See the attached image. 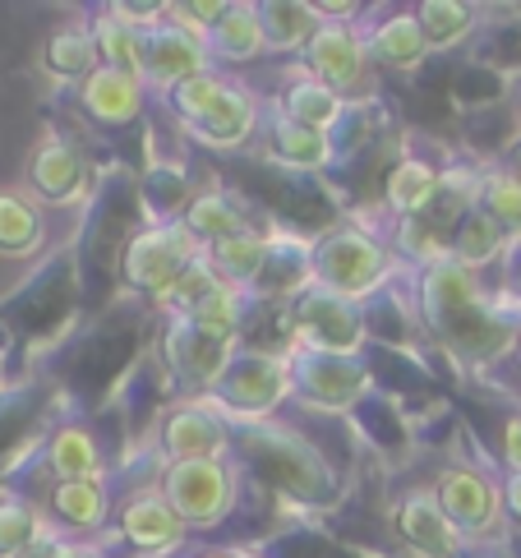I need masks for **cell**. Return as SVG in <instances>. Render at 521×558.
Segmentation results:
<instances>
[{"label": "cell", "mask_w": 521, "mask_h": 558, "mask_svg": "<svg viewBox=\"0 0 521 558\" xmlns=\"http://www.w3.org/2000/svg\"><path fill=\"white\" fill-rule=\"evenodd\" d=\"M310 282L355 305L388 282V250L369 231L337 227L310 245Z\"/></svg>", "instance_id": "1"}, {"label": "cell", "mask_w": 521, "mask_h": 558, "mask_svg": "<svg viewBox=\"0 0 521 558\" xmlns=\"http://www.w3.org/2000/svg\"><path fill=\"white\" fill-rule=\"evenodd\" d=\"M204 254V245L194 241V235L185 231V222H157L148 231H138L130 250H125V282L134 291H144L148 301L162 305L171 287L180 282V272H185L194 258Z\"/></svg>", "instance_id": "2"}, {"label": "cell", "mask_w": 521, "mask_h": 558, "mask_svg": "<svg viewBox=\"0 0 521 558\" xmlns=\"http://www.w3.org/2000/svg\"><path fill=\"white\" fill-rule=\"evenodd\" d=\"M162 498L175 508L185 526H213L235 498V471L227 457H204V462H171L162 471Z\"/></svg>", "instance_id": "3"}, {"label": "cell", "mask_w": 521, "mask_h": 558, "mask_svg": "<svg viewBox=\"0 0 521 558\" xmlns=\"http://www.w3.org/2000/svg\"><path fill=\"white\" fill-rule=\"evenodd\" d=\"M305 70L318 84H328L337 97H360L374 74L369 47H365V24H355V19H347V24L324 19L305 47Z\"/></svg>", "instance_id": "4"}, {"label": "cell", "mask_w": 521, "mask_h": 558, "mask_svg": "<svg viewBox=\"0 0 521 558\" xmlns=\"http://www.w3.org/2000/svg\"><path fill=\"white\" fill-rule=\"evenodd\" d=\"M287 392H291V361H277V355H264V351H235L213 402L227 415H258V411H272Z\"/></svg>", "instance_id": "5"}, {"label": "cell", "mask_w": 521, "mask_h": 558, "mask_svg": "<svg viewBox=\"0 0 521 558\" xmlns=\"http://www.w3.org/2000/svg\"><path fill=\"white\" fill-rule=\"evenodd\" d=\"M434 498L444 504V512L452 517L467 541H480V535H494L504 526V504H508L504 485L489 481L475 466H448L434 481Z\"/></svg>", "instance_id": "6"}, {"label": "cell", "mask_w": 521, "mask_h": 558, "mask_svg": "<svg viewBox=\"0 0 521 558\" xmlns=\"http://www.w3.org/2000/svg\"><path fill=\"white\" fill-rule=\"evenodd\" d=\"M162 457L171 462H204V457H222L231 444V425L227 411L217 402H204V397H190L162 415Z\"/></svg>", "instance_id": "7"}, {"label": "cell", "mask_w": 521, "mask_h": 558, "mask_svg": "<svg viewBox=\"0 0 521 558\" xmlns=\"http://www.w3.org/2000/svg\"><path fill=\"white\" fill-rule=\"evenodd\" d=\"M295 324H300V347L305 351L355 355L360 342H365V318H360V310L324 287H314L295 301Z\"/></svg>", "instance_id": "8"}, {"label": "cell", "mask_w": 521, "mask_h": 558, "mask_svg": "<svg viewBox=\"0 0 521 558\" xmlns=\"http://www.w3.org/2000/svg\"><path fill=\"white\" fill-rule=\"evenodd\" d=\"M204 70H217L204 37L185 33L180 24H171V19L162 28L144 33V88L167 97L171 88H180L185 78L204 74Z\"/></svg>", "instance_id": "9"}, {"label": "cell", "mask_w": 521, "mask_h": 558, "mask_svg": "<svg viewBox=\"0 0 521 558\" xmlns=\"http://www.w3.org/2000/svg\"><path fill=\"white\" fill-rule=\"evenodd\" d=\"M43 208H70L74 198H84L88 185V162L78 157V148L70 144L65 134H43L37 148L28 153V181H24Z\"/></svg>", "instance_id": "10"}, {"label": "cell", "mask_w": 521, "mask_h": 558, "mask_svg": "<svg viewBox=\"0 0 521 558\" xmlns=\"http://www.w3.org/2000/svg\"><path fill=\"white\" fill-rule=\"evenodd\" d=\"M397 535L402 545H411L420 558H462L467 554V535L457 531V522L444 512V504L434 498V489H411L397 498Z\"/></svg>", "instance_id": "11"}, {"label": "cell", "mask_w": 521, "mask_h": 558, "mask_svg": "<svg viewBox=\"0 0 521 558\" xmlns=\"http://www.w3.org/2000/svg\"><path fill=\"white\" fill-rule=\"evenodd\" d=\"M167 355H171V369H175V378L185 388L217 392L222 374L235 361V342H227V337H213L204 328H194L190 318H175L171 337H167Z\"/></svg>", "instance_id": "12"}, {"label": "cell", "mask_w": 521, "mask_h": 558, "mask_svg": "<svg viewBox=\"0 0 521 558\" xmlns=\"http://www.w3.org/2000/svg\"><path fill=\"white\" fill-rule=\"evenodd\" d=\"M291 388L318 407H347L365 392V365L355 355H328V351H300L291 355Z\"/></svg>", "instance_id": "13"}, {"label": "cell", "mask_w": 521, "mask_h": 558, "mask_svg": "<svg viewBox=\"0 0 521 558\" xmlns=\"http://www.w3.org/2000/svg\"><path fill=\"white\" fill-rule=\"evenodd\" d=\"M78 107H84L88 121L107 125V130L134 125L138 116H144V107H148V88H144V78L97 65L84 84H78Z\"/></svg>", "instance_id": "14"}, {"label": "cell", "mask_w": 521, "mask_h": 558, "mask_svg": "<svg viewBox=\"0 0 521 558\" xmlns=\"http://www.w3.org/2000/svg\"><path fill=\"white\" fill-rule=\"evenodd\" d=\"M116 522H120V535L144 549V554H167L185 541V522L175 517V508L162 498V489H138L130 494L125 504L116 508Z\"/></svg>", "instance_id": "15"}, {"label": "cell", "mask_w": 521, "mask_h": 558, "mask_svg": "<svg viewBox=\"0 0 521 558\" xmlns=\"http://www.w3.org/2000/svg\"><path fill=\"white\" fill-rule=\"evenodd\" d=\"M258 111H264V97L254 93V84L250 78H240L235 74V84H231V93L217 102L204 121H198L190 134L198 138V144H208V148H222V153H231V148H245L250 138L258 134Z\"/></svg>", "instance_id": "16"}, {"label": "cell", "mask_w": 521, "mask_h": 558, "mask_svg": "<svg viewBox=\"0 0 521 558\" xmlns=\"http://www.w3.org/2000/svg\"><path fill=\"white\" fill-rule=\"evenodd\" d=\"M365 47H369V61L397 70V74H411L425 65L429 43L420 33V19L415 10H388L384 19H365Z\"/></svg>", "instance_id": "17"}, {"label": "cell", "mask_w": 521, "mask_h": 558, "mask_svg": "<svg viewBox=\"0 0 521 558\" xmlns=\"http://www.w3.org/2000/svg\"><path fill=\"white\" fill-rule=\"evenodd\" d=\"M180 222H185V231L194 235L198 245L213 250V245L231 241V235L254 231V213H250L245 198L231 194V190H204V194H194L185 204Z\"/></svg>", "instance_id": "18"}, {"label": "cell", "mask_w": 521, "mask_h": 558, "mask_svg": "<svg viewBox=\"0 0 521 558\" xmlns=\"http://www.w3.org/2000/svg\"><path fill=\"white\" fill-rule=\"evenodd\" d=\"M208 51H213V65L217 70H245L254 61H264V24H258V5H250V0H235V5H227V14L213 24L208 33Z\"/></svg>", "instance_id": "19"}, {"label": "cell", "mask_w": 521, "mask_h": 558, "mask_svg": "<svg viewBox=\"0 0 521 558\" xmlns=\"http://www.w3.org/2000/svg\"><path fill=\"white\" fill-rule=\"evenodd\" d=\"M47 245V208L28 185H0V258H33Z\"/></svg>", "instance_id": "20"}, {"label": "cell", "mask_w": 521, "mask_h": 558, "mask_svg": "<svg viewBox=\"0 0 521 558\" xmlns=\"http://www.w3.org/2000/svg\"><path fill=\"white\" fill-rule=\"evenodd\" d=\"M107 517H111L107 481H65V485H51V494H47V522L60 535L102 531Z\"/></svg>", "instance_id": "21"}, {"label": "cell", "mask_w": 521, "mask_h": 558, "mask_svg": "<svg viewBox=\"0 0 521 558\" xmlns=\"http://www.w3.org/2000/svg\"><path fill=\"white\" fill-rule=\"evenodd\" d=\"M272 250H277V245L254 227V231H245V235H231V241L204 250V258H208V268L217 272V282H227V287H235V291H250V287H258V277L268 272Z\"/></svg>", "instance_id": "22"}, {"label": "cell", "mask_w": 521, "mask_h": 558, "mask_svg": "<svg viewBox=\"0 0 521 558\" xmlns=\"http://www.w3.org/2000/svg\"><path fill=\"white\" fill-rule=\"evenodd\" d=\"M47 471L56 475V485L65 481H102L107 462H102V448L88 425H60L47 438Z\"/></svg>", "instance_id": "23"}, {"label": "cell", "mask_w": 521, "mask_h": 558, "mask_svg": "<svg viewBox=\"0 0 521 558\" xmlns=\"http://www.w3.org/2000/svg\"><path fill=\"white\" fill-rule=\"evenodd\" d=\"M438 190H444V171H438V162H429V157H402L392 171H388V208L397 217H425L434 208Z\"/></svg>", "instance_id": "24"}, {"label": "cell", "mask_w": 521, "mask_h": 558, "mask_svg": "<svg viewBox=\"0 0 521 558\" xmlns=\"http://www.w3.org/2000/svg\"><path fill=\"white\" fill-rule=\"evenodd\" d=\"M268 157L282 167L295 171H324L332 162V138L324 130H310V125H295L287 121L282 111H272L268 121Z\"/></svg>", "instance_id": "25"}, {"label": "cell", "mask_w": 521, "mask_h": 558, "mask_svg": "<svg viewBox=\"0 0 521 558\" xmlns=\"http://www.w3.org/2000/svg\"><path fill=\"white\" fill-rule=\"evenodd\" d=\"M43 65L56 84H84V78L102 65L97 43H93V24H60L43 47Z\"/></svg>", "instance_id": "26"}, {"label": "cell", "mask_w": 521, "mask_h": 558, "mask_svg": "<svg viewBox=\"0 0 521 558\" xmlns=\"http://www.w3.org/2000/svg\"><path fill=\"white\" fill-rule=\"evenodd\" d=\"M508 245H512V241H508V231L498 227L480 204L467 208L462 217H457V227H452V258H457L462 268H471V272L498 264Z\"/></svg>", "instance_id": "27"}, {"label": "cell", "mask_w": 521, "mask_h": 558, "mask_svg": "<svg viewBox=\"0 0 521 558\" xmlns=\"http://www.w3.org/2000/svg\"><path fill=\"white\" fill-rule=\"evenodd\" d=\"M342 107H347V97H337L328 84H318L310 70H300L295 84H287L282 107H277V111H282L287 121H295V125H310V130L328 134L337 125V116H342Z\"/></svg>", "instance_id": "28"}, {"label": "cell", "mask_w": 521, "mask_h": 558, "mask_svg": "<svg viewBox=\"0 0 521 558\" xmlns=\"http://www.w3.org/2000/svg\"><path fill=\"white\" fill-rule=\"evenodd\" d=\"M93 43H97V56H102L107 70L144 78V33L130 28L111 5L93 19Z\"/></svg>", "instance_id": "29"}, {"label": "cell", "mask_w": 521, "mask_h": 558, "mask_svg": "<svg viewBox=\"0 0 521 558\" xmlns=\"http://www.w3.org/2000/svg\"><path fill=\"white\" fill-rule=\"evenodd\" d=\"M258 24H264V43L268 51H305L310 37L318 33V10L314 5H295V0H268L258 5Z\"/></svg>", "instance_id": "30"}, {"label": "cell", "mask_w": 521, "mask_h": 558, "mask_svg": "<svg viewBox=\"0 0 521 558\" xmlns=\"http://www.w3.org/2000/svg\"><path fill=\"white\" fill-rule=\"evenodd\" d=\"M480 10L475 5H462V0H425V5H415V19H420V33H425L429 51H452L462 47L467 37L475 33V19Z\"/></svg>", "instance_id": "31"}, {"label": "cell", "mask_w": 521, "mask_h": 558, "mask_svg": "<svg viewBox=\"0 0 521 558\" xmlns=\"http://www.w3.org/2000/svg\"><path fill=\"white\" fill-rule=\"evenodd\" d=\"M51 531L47 508H37L24 494H0V558L24 554L33 541H43Z\"/></svg>", "instance_id": "32"}, {"label": "cell", "mask_w": 521, "mask_h": 558, "mask_svg": "<svg viewBox=\"0 0 521 558\" xmlns=\"http://www.w3.org/2000/svg\"><path fill=\"white\" fill-rule=\"evenodd\" d=\"M231 84H235V74H227V70H204V74L185 78L180 88H171L167 102H171V111L180 116V125L194 130V125L204 121V116L231 93Z\"/></svg>", "instance_id": "33"}, {"label": "cell", "mask_w": 521, "mask_h": 558, "mask_svg": "<svg viewBox=\"0 0 521 558\" xmlns=\"http://www.w3.org/2000/svg\"><path fill=\"white\" fill-rule=\"evenodd\" d=\"M480 208L508 231V241H521V175L512 167L485 171V181H480Z\"/></svg>", "instance_id": "34"}, {"label": "cell", "mask_w": 521, "mask_h": 558, "mask_svg": "<svg viewBox=\"0 0 521 558\" xmlns=\"http://www.w3.org/2000/svg\"><path fill=\"white\" fill-rule=\"evenodd\" d=\"M185 318H190L194 328H204V332H213V337H227V342H235L240 324H245V291H235V287H227V282H217V287H213Z\"/></svg>", "instance_id": "35"}, {"label": "cell", "mask_w": 521, "mask_h": 558, "mask_svg": "<svg viewBox=\"0 0 521 558\" xmlns=\"http://www.w3.org/2000/svg\"><path fill=\"white\" fill-rule=\"evenodd\" d=\"M504 462L512 475H521V411H512L504 421Z\"/></svg>", "instance_id": "36"}, {"label": "cell", "mask_w": 521, "mask_h": 558, "mask_svg": "<svg viewBox=\"0 0 521 558\" xmlns=\"http://www.w3.org/2000/svg\"><path fill=\"white\" fill-rule=\"evenodd\" d=\"M504 498H508V508L521 517V475H508V485H504Z\"/></svg>", "instance_id": "37"}, {"label": "cell", "mask_w": 521, "mask_h": 558, "mask_svg": "<svg viewBox=\"0 0 521 558\" xmlns=\"http://www.w3.org/2000/svg\"><path fill=\"white\" fill-rule=\"evenodd\" d=\"M65 558H102V554H97L93 545H74V541H70V549H65Z\"/></svg>", "instance_id": "38"}, {"label": "cell", "mask_w": 521, "mask_h": 558, "mask_svg": "<svg viewBox=\"0 0 521 558\" xmlns=\"http://www.w3.org/2000/svg\"><path fill=\"white\" fill-rule=\"evenodd\" d=\"M194 558H240V554H222V549H204V554H194Z\"/></svg>", "instance_id": "39"}, {"label": "cell", "mask_w": 521, "mask_h": 558, "mask_svg": "<svg viewBox=\"0 0 521 558\" xmlns=\"http://www.w3.org/2000/svg\"><path fill=\"white\" fill-rule=\"evenodd\" d=\"M512 355H517V369H521V337H517V351Z\"/></svg>", "instance_id": "40"}, {"label": "cell", "mask_w": 521, "mask_h": 558, "mask_svg": "<svg viewBox=\"0 0 521 558\" xmlns=\"http://www.w3.org/2000/svg\"><path fill=\"white\" fill-rule=\"evenodd\" d=\"M0 378H5V351H0Z\"/></svg>", "instance_id": "41"}]
</instances>
